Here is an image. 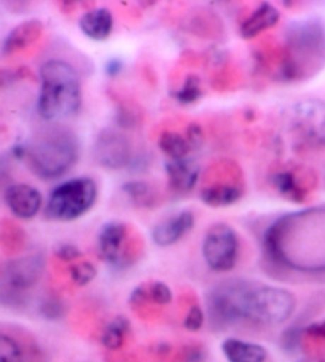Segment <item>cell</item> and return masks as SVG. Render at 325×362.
<instances>
[{"label":"cell","instance_id":"9","mask_svg":"<svg viewBox=\"0 0 325 362\" xmlns=\"http://www.w3.org/2000/svg\"><path fill=\"white\" fill-rule=\"evenodd\" d=\"M129 227L126 223L112 221L101 228L98 236V251L101 259L112 267H124L131 262Z\"/></svg>","mask_w":325,"mask_h":362},{"label":"cell","instance_id":"26","mask_svg":"<svg viewBox=\"0 0 325 362\" xmlns=\"http://www.w3.org/2000/svg\"><path fill=\"white\" fill-rule=\"evenodd\" d=\"M71 279L77 286H88L93 279L96 278L98 270L91 262H77L71 267Z\"/></svg>","mask_w":325,"mask_h":362},{"label":"cell","instance_id":"30","mask_svg":"<svg viewBox=\"0 0 325 362\" xmlns=\"http://www.w3.org/2000/svg\"><path fill=\"white\" fill-rule=\"evenodd\" d=\"M42 313L45 315V317H49V320H56V317L62 316V307L58 300H47L42 305Z\"/></svg>","mask_w":325,"mask_h":362},{"label":"cell","instance_id":"18","mask_svg":"<svg viewBox=\"0 0 325 362\" xmlns=\"http://www.w3.org/2000/svg\"><path fill=\"white\" fill-rule=\"evenodd\" d=\"M222 353L228 362H265L268 359L265 346L240 339L223 340Z\"/></svg>","mask_w":325,"mask_h":362},{"label":"cell","instance_id":"10","mask_svg":"<svg viewBox=\"0 0 325 362\" xmlns=\"http://www.w3.org/2000/svg\"><path fill=\"white\" fill-rule=\"evenodd\" d=\"M45 272V259L40 254H30L10 260L4 268V284L11 294H21L39 283Z\"/></svg>","mask_w":325,"mask_h":362},{"label":"cell","instance_id":"16","mask_svg":"<svg viewBox=\"0 0 325 362\" xmlns=\"http://www.w3.org/2000/svg\"><path fill=\"white\" fill-rule=\"evenodd\" d=\"M279 21V11L271 4H261L260 7L249 15L242 21L240 28V34L242 39L252 40L259 37L265 30H270Z\"/></svg>","mask_w":325,"mask_h":362},{"label":"cell","instance_id":"25","mask_svg":"<svg viewBox=\"0 0 325 362\" xmlns=\"http://www.w3.org/2000/svg\"><path fill=\"white\" fill-rule=\"evenodd\" d=\"M0 362H24V353L13 337L0 334Z\"/></svg>","mask_w":325,"mask_h":362},{"label":"cell","instance_id":"17","mask_svg":"<svg viewBox=\"0 0 325 362\" xmlns=\"http://www.w3.org/2000/svg\"><path fill=\"white\" fill-rule=\"evenodd\" d=\"M43 34V24L39 20H29L10 30L7 39L4 42V53L15 54L21 49L28 48L40 39Z\"/></svg>","mask_w":325,"mask_h":362},{"label":"cell","instance_id":"11","mask_svg":"<svg viewBox=\"0 0 325 362\" xmlns=\"http://www.w3.org/2000/svg\"><path fill=\"white\" fill-rule=\"evenodd\" d=\"M95 155L99 165L107 170H123L129 163H133V153L126 137L117 133L114 129H104L98 136Z\"/></svg>","mask_w":325,"mask_h":362},{"label":"cell","instance_id":"21","mask_svg":"<svg viewBox=\"0 0 325 362\" xmlns=\"http://www.w3.org/2000/svg\"><path fill=\"white\" fill-rule=\"evenodd\" d=\"M129 321L124 316H117L114 320L107 322V326L104 327L101 335V343L104 348H107L109 351H117V349L123 348L124 341H126L129 335Z\"/></svg>","mask_w":325,"mask_h":362},{"label":"cell","instance_id":"23","mask_svg":"<svg viewBox=\"0 0 325 362\" xmlns=\"http://www.w3.org/2000/svg\"><path fill=\"white\" fill-rule=\"evenodd\" d=\"M174 99H177L180 104H193L196 103L199 98L203 96V88H201V80L196 76H189L185 78L182 86L174 93Z\"/></svg>","mask_w":325,"mask_h":362},{"label":"cell","instance_id":"31","mask_svg":"<svg viewBox=\"0 0 325 362\" xmlns=\"http://www.w3.org/2000/svg\"><path fill=\"white\" fill-rule=\"evenodd\" d=\"M122 67H123L122 61H118V59H110V61L107 62V66H105V71H107L109 76H117V74L122 71Z\"/></svg>","mask_w":325,"mask_h":362},{"label":"cell","instance_id":"7","mask_svg":"<svg viewBox=\"0 0 325 362\" xmlns=\"http://www.w3.org/2000/svg\"><path fill=\"white\" fill-rule=\"evenodd\" d=\"M203 259L212 272H231L237 262L240 241L233 228L227 223H215L206 233L201 246Z\"/></svg>","mask_w":325,"mask_h":362},{"label":"cell","instance_id":"29","mask_svg":"<svg viewBox=\"0 0 325 362\" xmlns=\"http://www.w3.org/2000/svg\"><path fill=\"white\" fill-rule=\"evenodd\" d=\"M185 137H187V141H189L193 151L203 146V139H204L203 129L196 123H191V124H189V127H187Z\"/></svg>","mask_w":325,"mask_h":362},{"label":"cell","instance_id":"19","mask_svg":"<svg viewBox=\"0 0 325 362\" xmlns=\"http://www.w3.org/2000/svg\"><path fill=\"white\" fill-rule=\"evenodd\" d=\"M302 173L292 171V170H283L274 173L271 176V182L280 195L292 199V202H305L308 190L311 189L308 182L302 179Z\"/></svg>","mask_w":325,"mask_h":362},{"label":"cell","instance_id":"6","mask_svg":"<svg viewBox=\"0 0 325 362\" xmlns=\"http://www.w3.org/2000/svg\"><path fill=\"white\" fill-rule=\"evenodd\" d=\"M98 199V185L91 177H73L54 187L45 206V217L53 222H72L85 216Z\"/></svg>","mask_w":325,"mask_h":362},{"label":"cell","instance_id":"15","mask_svg":"<svg viewBox=\"0 0 325 362\" xmlns=\"http://www.w3.org/2000/svg\"><path fill=\"white\" fill-rule=\"evenodd\" d=\"M80 29L88 39L102 42L114 30V15L107 8H93L80 18Z\"/></svg>","mask_w":325,"mask_h":362},{"label":"cell","instance_id":"4","mask_svg":"<svg viewBox=\"0 0 325 362\" xmlns=\"http://www.w3.org/2000/svg\"><path fill=\"white\" fill-rule=\"evenodd\" d=\"M81 107V82L75 69L62 59H49L40 67L37 114L45 122L59 123Z\"/></svg>","mask_w":325,"mask_h":362},{"label":"cell","instance_id":"24","mask_svg":"<svg viewBox=\"0 0 325 362\" xmlns=\"http://www.w3.org/2000/svg\"><path fill=\"white\" fill-rule=\"evenodd\" d=\"M143 291H146L147 303H155L160 305V307H165V305H170L172 302V291L171 287L161 283V281H153V283L142 284Z\"/></svg>","mask_w":325,"mask_h":362},{"label":"cell","instance_id":"5","mask_svg":"<svg viewBox=\"0 0 325 362\" xmlns=\"http://www.w3.org/2000/svg\"><path fill=\"white\" fill-rule=\"evenodd\" d=\"M325 61V29L321 23L306 20L292 24L285 37L280 76L287 82L306 78Z\"/></svg>","mask_w":325,"mask_h":362},{"label":"cell","instance_id":"2","mask_svg":"<svg viewBox=\"0 0 325 362\" xmlns=\"http://www.w3.org/2000/svg\"><path fill=\"white\" fill-rule=\"evenodd\" d=\"M264 251L274 265L298 273H325V208L279 217L266 228Z\"/></svg>","mask_w":325,"mask_h":362},{"label":"cell","instance_id":"14","mask_svg":"<svg viewBox=\"0 0 325 362\" xmlns=\"http://www.w3.org/2000/svg\"><path fill=\"white\" fill-rule=\"evenodd\" d=\"M195 227V216L191 211H180L177 216L156 223L152 230V240L156 246L170 247L176 245Z\"/></svg>","mask_w":325,"mask_h":362},{"label":"cell","instance_id":"27","mask_svg":"<svg viewBox=\"0 0 325 362\" xmlns=\"http://www.w3.org/2000/svg\"><path fill=\"white\" fill-rule=\"evenodd\" d=\"M203 324H204V311H203V308L196 303L191 305L189 311H187V315H185L184 327L187 330H190V332H196V330L203 327Z\"/></svg>","mask_w":325,"mask_h":362},{"label":"cell","instance_id":"1","mask_svg":"<svg viewBox=\"0 0 325 362\" xmlns=\"http://www.w3.org/2000/svg\"><path fill=\"white\" fill-rule=\"evenodd\" d=\"M295 307V296L290 291L237 279L217 284L208 296L211 320L220 326L241 321L279 326L293 315Z\"/></svg>","mask_w":325,"mask_h":362},{"label":"cell","instance_id":"20","mask_svg":"<svg viewBox=\"0 0 325 362\" xmlns=\"http://www.w3.org/2000/svg\"><path fill=\"white\" fill-rule=\"evenodd\" d=\"M160 151L166 155L167 160H184L190 157L193 151L187 141L185 134H179L176 131H165L158 137Z\"/></svg>","mask_w":325,"mask_h":362},{"label":"cell","instance_id":"22","mask_svg":"<svg viewBox=\"0 0 325 362\" xmlns=\"http://www.w3.org/2000/svg\"><path fill=\"white\" fill-rule=\"evenodd\" d=\"M123 192L139 208H155L160 203L158 192L146 180H129L123 184Z\"/></svg>","mask_w":325,"mask_h":362},{"label":"cell","instance_id":"8","mask_svg":"<svg viewBox=\"0 0 325 362\" xmlns=\"http://www.w3.org/2000/svg\"><path fill=\"white\" fill-rule=\"evenodd\" d=\"M242 195L244 182L241 170L231 161H223V177H218L215 171L214 174H208L199 192L203 203L211 208H225L241 199Z\"/></svg>","mask_w":325,"mask_h":362},{"label":"cell","instance_id":"12","mask_svg":"<svg viewBox=\"0 0 325 362\" xmlns=\"http://www.w3.org/2000/svg\"><path fill=\"white\" fill-rule=\"evenodd\" d=\"M165 170L167 174V190L174 199L189 195L201 176V168L198 161L190 157L184 160H167Z\"/></svg>","mask_w":325,"mask_h":362},{"label":"cell","instance_id":"28","mask_svg":"<svg viewBox=\"0 0 325 362\" xmlns=\"http://www.w3.org/2000/svg\"><path fill=\"white\" fill-rule=\"evenodd\" d=\"M54 255L62 262H77L81 257V252L72 245H61L54 249Z\"/></svg>","mask_w":325,"mask_h":362},{"label":"cell","instance_id":"3","mask_svg":"<svg viewBox=\"0 0 325 362\" xmlns=\"http://www.w3.org/2000/svg\"><path fill=\"white\" fill-rule=\"evenodd\" d=\"M13 153L37 177L53 180L64 176L77 163L80 144L71 129L56 127L32 141L16 146Z\"/></svg>","mask_w":325,"mask_h":362},{"label":"cell","instance_id":"13","mask_svg":"<svg viewBox=\"0 0 325 362\" xmlns=\"http://www.w3.org/2000/svg\"><path fill=\"white\" fill-rule=\"evenodd\" d=\"M5 203L18 219L29 221L39 214L43 204L42 193L29 184H11L5 190Z\"/></svg>","mask_w":325,"mask_h":362}]
</instances>
